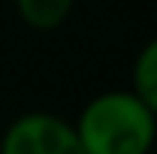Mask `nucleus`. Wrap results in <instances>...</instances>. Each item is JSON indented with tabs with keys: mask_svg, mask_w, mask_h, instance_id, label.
Instances as JSON below:
<instances>
[{
	"mask_svg": "<svg viewBox=\"0 0 157 154\" xmlns=\"http://www.w3.org/2000/svg\"><path fill=\"white\" fill-rule=\"evenodd\" d=\"M76 133L85 154H148L157 115L133 91H106L82 109Z\"/></svg>",
	"mask_w": 157,
	"mask_h": 154,
	"instance_id": "obj_1",
	"label": "nucleus"
},
{
	"mask_svg": "<svg viewBox=\"0 0 157 154\" xmlns=\"http://www.w3.org/2000/svg\"><path fill=\"white\" fill-rule=\"evenodd\" d=\"M0 154H85V148L76 124L52 112H30L6 127Z\"/></svg>",
	"mask_w": 157,
	"mask_h": 154,
	"instance_id": "obj_2",
	"label": "nucleus"
},
{
	"mask_svg": "<svg viewBox=\"0 0 157 154\" xmlns=\"http://www.w3.org/2000/svg\"><path fill=\"white\" fill-rule=\"evenodd\" d=\"M76 0H15L21 21L33 30H55L70 18Z\"/></svg>",
	"mask_w": 157,
	"mask_h": 154,
	"instance_id": "obj_3",
	"label": "nucleus"
},
{
	"mask_svg": "<svg viewBox=\"0 0 157 154\" xmlns=\"http://www.w3.org/2000/svg\"><path fill=\"white\" fill-rule=\"evenodd\" d=\"M133 94L157 115V37L142 45L133 64Z\"/></svg>",
	"mask_w": 157,
	"mask_h": 154,
	"instance_id": "obj_4",
	"label": "nucleus"
}]
</instances>
